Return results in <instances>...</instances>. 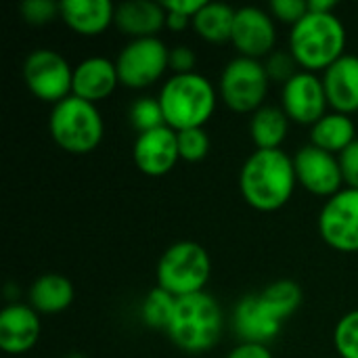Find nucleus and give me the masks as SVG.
I'll use <instances>...</instances> for the list:
<instances>
[{
	"mask_svg": "<svg viewBox=\"0 0 358 358\" xmlns=\"http://www.w3.org/2000/svg\"><path fill=\"white\" fill-rule=\"evenodd\" d=\"M296 185L294 157L283 149H256L241 166V195L258 212H277L287 206Z\"/></svg>",
	"mask_w": 358,
	"mask_h": 358,
	"instance_id": "obj_1",
	"label": "nucleus"
},
{
	"mask_svg": "<svg viewBox=\"0 0 358 358\" xmlns=\"http://www.w3.org/2000/svg\"><path fill=\"white\" fill-rule=\"evenodd\" d=\"M302 71H325L346 52V27L336 13H306L289 31L287 46Z\"/></svg>",
	"mask_w": 358,
	"mask_h": 358,
	"instance_id": "obj_2",
	"label": "nucleus"
},
{
	"mask_svg": "<svg viewBox=\"0 0 358 358\" xmlns=\"http://www.w3.org/2000/svg\"><path fill=\"white\" fill-rule=\"evenodd\" d=\"M224 317L214 296L208 292L176 298V306L166 329L176 348L187 355H203L212 350L222 336Z\"/></svg>",
	"mask_w": 358,
	"mask_h": 358,
	"instance_id": "obj_3",
	"label": "nucleus"
},
{
	"mask_svg": "<svg viewBox=\"0 0 358 358\" xmlns=\"http://www.w3.org/2000/svg\"><path fill=\"white\" fill-rule=\"evenodd\" d=\"M157 99L164 109L166 126L182 132L191 128H203L208 124V120L214 115L218 94L206 76L193 71L168 78Z\"/></svg>",
	"mask_w": 358,
	"mask_h": 358,
	"instance_id": "obj_4",
	"label": "nucleus"
},
{
	"mask_svg": "<svg viewBox=\"0 0 358 358\" xmlns=\"http://www.w3.org/2000/svg\"><path fill=\"white\" fill-rule=\"evenodd\" d=\"M48 130L52 141L63 151L71 155H86L101 145L105 124L94 103L71 94L61 103L52 105Z\"/></svg>",
	"mask_w": 358,
	"mask_h": 358,
	"instance_id": "obj_5",
	"label": "nucleus"
},
{
	"mask_svg": "<svg viewBox=\"0 0 358 358\" xmlns=\"http://www.w3.org/2000/svg\"><path fill=\"white\" fill-rule=\"evenodd\" d=\"M210 273L212 260L206 248L195 241H178L162 254L155 279L159 289L174 298H185L201 294L210 281Z\"/></svg>",
	"mask_w": 358,
	"mask_h": 358,
	"instance_id": "obj_6",
	"label": "nucleus"
},
{
	"mask_svg": "<svg viewBox=\"0 0 358 358\" xmlns=\"http://www.w3.org/2000/svg\"><path fill=\"white\" fill-rule=\"evenodd\" d=\"M268 73L258 59L235 57L220 73L218 92L222 103L237 113H256L268 94Z\"/></svg>",
	"mask_w": 358,
	"mask_h": 358,
	"instance_id": "obj_7",
	"label": "nucleus"
},
{
	"mask_svg": "<svg viewBox=\"0 0 358 358\" xmlns=\"http://www.w3.org/2000/svg\"><path fill=\"white\" fill-rule=\"evenodd\" d=\"M120 84L143 90L155 84L170 67V50L159 38L130 40L115 59Z\"/></svg>",
	"mask_w": 358,
	"mask_h": 358,
	"instance_id": "obj_8",
	"label": "nucleus"
},
{
	"mask_svg": "<svg viewBox=\"0 0 358 358\" xmlns=\"http://www.w3.org/2000/svg\"><path fill=\"white\" fill-rule=\"evenodd\" d=\"M23 80L27 90L46 103H61L71 96L73 67L67 59L50 48H38L27 55L23 63Z\"/></svg>",
	"mask_w": 358,
	"mask_h": 358,
	"instance_id": "obj_9",
	"label": "nucleus"
},
{
	"mask_svg": "<svg viewBox=\"0 0 358 358\" xmlns=\"http://www.w3.org/2000/svg\"><path fill=\"white\" fill-rule=\"evenodd\" d=\"M319 233L336 252H358V189L344 187L325 201L319 214Z\"/></svg>",
	"mask_w": 358,
	"mask_h": 358,
	"instance_id": "obj_10",
	"label": "nucleus"
},
{
	"mask_svg": "<svg viewBox=\"0 0 358 358\" xmlns=\"http://www.w3.org/2000/svg\"><path fill=\"white\" fill-rule=\"evenodd\" d=\"M327 94L323 80L313 71H298L281 90V109L289 122L302 126H315L327 115Z\"/></svg>",
	"mask_w": 358,
	"mask_h": 358,
	"instance_id": "obj_11",
	"label": "nucleus"
},
{
	"mask_svg": "<svg viewBox=\"0 0 358 358\" xmlns=\"http://www.w3.org/2000/svg\"><path fill=\"white\" fill-rule=\"evenodd\" d=\"M285 321L262 294L243 296L233 310V329L241 344L268 346L283 329Z\"/></svg>",
	"mask_w": 358,
	"mask_h": 358,
	"instance_id": "obj_12",
	"label": "nucleus"
},
{
	"mask_svg": "<svg viewBox=\"0 0 358 358\" xmlns=\"http://www.w3.org/2000/svg\"><path fill=\"white\" fill-rule=\"evenodd\" d=\"M298 185L317 197H334L344 189V176L338 162V155L327 153L315 145L298 149L294 155Z\"/></svg>",
	"mask_w": 358,
	"mask_h": 358,
	"instance_id": "obj_13",
	"label": "nucleus"
},
{
	"mask_svg": "<svg viewBox=\"0 0 358 358\" xmlns=\"http://www.w3.org/2000/svg\"><path fill=\"white\" fill-rule=\"evenodd\" d=\"M231 42L237 48L239 57L248 59H266L275 50L277 27L271 13L258 6H241L237 8Z\"/></svg>",
	"mask_w": 358,
	"mask_h": 358,
	"instance_id": "obj_14",
	"label": "nucleus"
},
{
	"mask_svg": "<svg viewBox=\"0 0 358 358\" xmlns=\"http://www.w3.org/2000/svg\"><path fill=\"white\" fill-rule=\"evenodd\" d=\"M132 157L143 174L153 178L166 176L180 159L176 130H172L170 126H162L138 134L132 147Z\"/></svg>",
	"mask_w": 358,
	"mask_h": 358,
	"instance_id": "obj_15",
	"label": "nucleus"
},
{
	"mask_svg": "<svg viewBox=\"0 0 358 358\" xmlns=\"http://www.w3.org/2000/svg\"><path fill=\"white\" fill-rule=\"evenodd\" d=\"M40 317L29 304L10 302L0 310V348L6 355H25L40 340Z\"/></svg>",
	"mask_w": 358,
	"mask_h": 358,
	"instance_id": "obj_16",
	"label": "nucleus"
},
{
	"mask_svg": "<svg viewBox=\"0 0 358 358\" xmlns=\"http://www.w3.org/2000/svg\"><path fill=\"white\" fill-rule=\"evenodd\" d=\"M327 103L336 113L352 115L358 111V55H344L321 76Z\"/></svg>",
	"mask_w": 358,
	"mask_h": 358,
	"instance_id": "obj_17",
	"label": "nucleus"
},
{
	"mask_svg": "<svg viewBox=\"0 0 358 358\" xmlns=\"http://www.w3.org/2000/svg\"><path fill=\"white\" fill-rule=\"evenodd\" d=\"M120 84L115 61L105 57H88L73 67V90L71 94L88 103L107 99Z\"/></svg>",
	"mask_w": 358,
	"mask_h": 358,
	"instance_id": "obj_18",
	"label": "nucleus"
},
{
	"mask_svg": "<svg viewBox=\"0 0 358 358\" xmlns=\"http://www.w3.org/2000/svg\"><path fill=\"white\" fill-rule=\"evenodd\" d=\"M166 8L162 2L151 0H126L115 6V25L130 40L157 38L166 27Z\"/></svg>",
	"mask_w": 358,
	"mask_h": 358,
	"instance_id": "obj_19",
	"label": "nucleus"
},
{
	"mask_svg": "<svg viewBox=\"0 0 358 358\" xmlns=\"http://www.w3.org/2000/svg\"><path fill=\"white\" fill-rule=\"evenodd\" d=\"M61 19L80 36H99L115 21V4L109 0H63Z\"/></svg>",
	"mask_w": 358,
	"mask_h": 358,
	"instance_id": "obj_20",
	"label": "nucleus"
},
{
	"mask_svg": "<svg viewBox=\"0 0 358 358\" xmlns=\"http://www.w3.org/2000/svg\"><path fill=\"white\" fill-rule=\"evenodd\" d=\"M29 306L42 315H57L71 306L73 302V285L67 277L48 273L38 277L27 292Z\"/></svg>",
	"mask_w": 358,
	"mask_h": 358,
	"instance_id": "obj_21",
	"label": "nucleus"
},
{
	"mask_svg": "<svg viewBox=\"0 0 358 358\" xmlns=\"http://www.w3.org/2000/svg\"><path fill=\"white\" fill-rule=\"evenodd\" d=\"M357 141V124L350 115L344 113H327L310 128V145L340 155L346 147H350Z\"/></svg>",
	"mask_w": 358,
	"mask_h": 358,
	"instance_id": "obj_22",
	"label": "nucleus"
},
{
	"mask_svg": "<svg viewBox=\"0 0 358 358\" xmlns=\"http://www.w3.org/2000/svg\"><path fill=\"white\" fill-rule=\"evenodd\" d=\"M289 132V117L281 107L264 105L250 120V136L256 149H281Z\"/></svg>",
	"mask_w": 358,
	"mask_h": 358,
	"instance_id": "obj_23",
	"label": "nucleus"
},
{
	"mask_svg": "<svg viewBox=\"0 0 358 358\" xmlns=\"http://www.w3.org/2000/svg\"><path fill=\"white\" fill-rule=\"evenodd\" d=\"M235 15L237 10L224 2H206L203 8L193 17L191 27L206 42H212V44L231 42Z\"/></svg>",
	"mask_w": 358,
	"mask_h": 358,
	"instance_id": "obj_24",
	"label": "nucleus"
},
{
	"mask_svg": "<svg viewBox=\"0 0 358 358\" xmlns=\"http://www.w3.org/2000/svg\"><path fill=\"white\" fill-rule=\"evenodd\" d=\"M260 294L279 313V317L283 321H287L292 315H296V310L302 306V287L289 279H279V281L266 285Z\"/></svg>",
	"mask_w": 358,
	"mask_h": 358,
	"instance_id": "obj_25",
	"label": "nucleus"
},
{
	"mask_svg": "<svg viewBox=\"0 0 358 358\" xmlns=\"http://www.w3.org/2000/svg\"><path fill=\"white\" fill-rule=\"evenodd\" d=\"M174 306H176V298L159 287H153L145 300H143V306H141V319L147 327H153V329H168L170 325V319H172V313H174Z\"/></svg>",
	"mask_w": 358,
	"mask_h": 358,
	"instance_id": "obj_26",
	"label": "nucleus"
},
{
	"mask_svg": "<svg viewBox=\"0 0 358 358\" xmlns=\"http://www.w3.org/2000/svg\"><path fill=\"white\" fill-rule=\"evenodd\" d=\"M128 115H130V124L138 130V134L166 126L164 109L159 105V99H155V96H141V99H136L132 103Z\"/></svg>",
	"mask_w": 358,
	"mask_h": 358,
	"instance_id": "obj_27",
	"label": "nucleus"
},
{
	"mask_svg": "<svg viewBox=\"0 0 358 358\" xmlns=\"http://www.w3.org/2000/svg\"><path fill=\"white\" fill-rule=\"evenodd\" d=\"M334 344L342 358H358V310L344 315L338 321Z\"/></svg>",
	"mask_w": 358,
	"mask_h": 358,
	"instance_id": "obj_28",
	"label": "nucleus"
},
{
	"mask_svg": "<svg viewBox=\"0 0 358 358\" xmlns=\"http://www.w3.org/2000/svg\"><path fill=\"white\" fill-rule=\"evenodd\" d=\"M178 134V153L185 162H201L210 153V136L203 128H191L176 132Z\"/></svg>",
	"mask_w": 358,
	"mask_h": 358,
	"instance_id": "obj_29",
	"label": "nucleus"
},
{
	"mask_svg": "<svg viewBox=\"0 0 358 358\" xmlns=\"http://www.w3.org/2000/svg\"><path fill=\"white\" fill-rule=\"evenodd\" d=\"M264 69H266L271 82H281V84H287L298 71H302L289 48H287V50H285V48L273 50V52L264 59Z\"/></svg>",
	"mask_w": 358,
	"mask_h": 358,
	"instance_id": "obj_30",
	"label": "nucleus"
},
{
	"mask_svg": "<svg viewBox=\"0 0 358 358\" xmlns=\"http://www.w3.org/2000/svg\"><path fill=\"white\" fill-rule=\"evenodd\" d=\"M21 15L27 23L44 25L57 17H61V2L52 0H25L21 4Z\"/></svg>",
	"mask_w": 358,
	"mask_h": 358,
	"instance_id": "obj_31",
	"label": "nucleus"
},
{
	"mask_svg": "<svg viewBox=\"0 0 358 358\" xmlns=\"http://www.w3.org/2000/svg\"><path fill=\"white\" fill-rule=\"evenodd\" d=\"M268 10L275 19L294 27L308 13V2L306 0H273L268 4Z\"/></svg>",
	"mask_w": 358,
	"mask_h": 358,
	"instance_id": "obj_32",
	"label": "nucleus"
},
{
	"mask_svg": "<svg viewBox=\"0 0 358 358\" xmlns=\"http://www.w3.org/2000/svg\"><path fill=\"white\" fill-rule=\"evenodd\" d=\"M338 162L342 168L344 185L350 189H358V138L338 155Z\"/></svg>",
	"mask_w": 358,
	"mask_h": 358,
	"instance_id": "obj_33",
	"label": "nucleus"
},
{
	"mask_svg": "<svg viewBox=\"0 0 358 358\" xmlns=\"http://www.w3.org/2000/svg\"><path fill=\"white\" fill-rule=\"evenodd\" d=\"M197 65V55L191 46H174L170 48V69L174 76L193 73Z\"/></svg>",
	"mask_w": 358,
	"mask_h": 358,
	"instance_id": "obj_34",
	"label": "nucleus"
},
{
	"mask_svg": "<svg viewBox=\"0 0 358 358\" xmlns=\"http://www.w3.org/2000/svg\"><path fill=\"white\" fill-rule=\"evenodd\" d=\"M162 4H164V8L168 13H176V15H182V17L193 19L203 8L206 0H166Z\"/></svg>",
	"mask_w": 358,
	"mask_h": 358,
	"instance_id": "obj_35",
	"label": "nucleus"
},
{
	"mask_svg": "<svg viewBox=\"0 0 358 358\" xmlns=\"http://www.w3.org/2000/svg\"><path fill=\"white\" fill-rule=\"evenodd\" d=\"M227 358H273V355L268 346L262 344H239L227 355Z\"/></svg>",
	"mask_w": 358,
	"mask_h": 358,
	"instance_id": "obj_36",
	"label": "nucleus"
},
{
	"mask_svg": "<svg viewBox=\"0 0 358 358\" xmlns=\"http://www.w3.org/2000/svg\"><path fill=\"white\" fill-rule=\"evenodd\" d=\"M166 13H168V10H166ZM191 21H193V19H189V17L176 15V13H168V17H166V27L172 29V31H182L185 27L191 25Z\"/></svg>",
	"mask_w": 358,
	"mask_h": 358,
	"instance_id": "obj_37",
	"label": "nucleus"
},
{
	"mask_svg": "<svg viewBox=\"0 0 358 358\" xmlns=\"http://www.w3.org/2000/svg\"><path fill=\"white\" fill-rule=\"evenodd\" d=\"M338 6L336 0H310L308 2V10L310 13H334Z\"/></svg>",
	"mask_w": 358,
	"mask_h": 358,
	"instance_id": "obj_38",
	"label": "nucleus"
},
{
	"mask_svg": "<svg viewBox=\"0 0 358 358\" xmlns=\"http://www.w3.org/2000/svg\"><path fill=\"white\" fill-rule=\"evenodd\" d=\"M65 358H86L84 355H80V352H71V355H67Z\"/></svg>",
	"mask_w": 358,
	"mask_h": 358,
	"instance_id": "obj_39",
	"label": "nucleus"
}]
</instances>
